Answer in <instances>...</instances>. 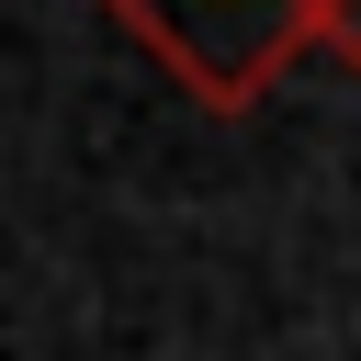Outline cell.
Here are the masks:
<instances>
[{
  "label": "cell",
  "mask_w": 361,
  "mask_h": 361,
  "mask_svg": "<svg viewBox=\"0 0 361 361\" xmlns=\"http://www.w3.org/2000/svg\"><path fill=\"white\" fill-rule=\"evenodd\" d=\"M203 113H248L316 34H327V0H102Z\"/></svg>",
  "instance_id": "obj_1"
},
{
  "label": "cell",
  "mask_w": 361,
  "mask_h": 361,
  "mask_svg": "<svg viewBox=\"0 0 361 361\" xmlns=\"http://www.w3.org/2000/svg\"><path fill=\"white\" fill-rule=\"evenodd\" d=\"M316 45H327V56L361 79V0H327V34H316Z\"/></svg>",
  "instance_id": "obj_2"
}]
</instances>
